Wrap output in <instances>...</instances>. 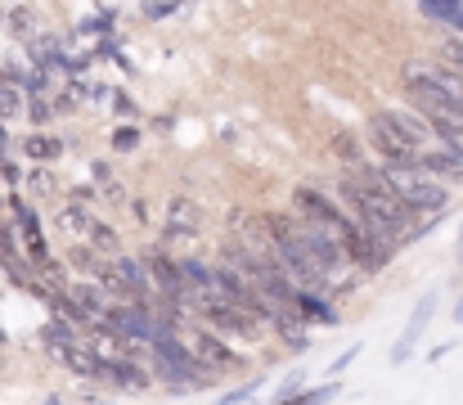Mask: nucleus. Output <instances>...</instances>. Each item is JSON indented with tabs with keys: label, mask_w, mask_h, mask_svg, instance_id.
Listing matches in <instances>:
<instances>
[{
	"label": "nucleus",
	"mask_w": 463,
	"mask_h": 405,
	"mask_svg": "<svg viewBox=\"0 0 463 405\" xmlns=\"http://www.w3.org/2000/svg\"><path fill=\"white\" fill-rule=\"evenodd\" d=\"M333 397H337V388L328 383V388H315V392L302 388V392H293V397H284V401H275V405H328Z\"/></svg>",
	"instance_id": "nucleus-15"
},
{
	"label": "nucleus",
	"mask_w": 463,
	"mask_h": 405,
	"mask_svg": "<svg viewBox=\"0 0 463 405\" xmlns=\"http://www.w3.org/2000/svg\"><path fill=\"white\" fill-rule=\"evenodd\" d=\"M414 167H423L432 180H441V185H459L463 180V149H419V158H414Z\"/></svg>",
	"instance_id": "nucleus-4"
},
{
	"label": "nucleus",
	"mask_w": 463,
	"mask_h": 405,
	"mask_svg": "<svg viewBox=\"0 0 463 405\" xmlns=\"http://www.w3.org/2000/svg\"><path fill=\"white\" fill-rule=\"evenodd\" d=\"M369 144L383 153V162H414V158H419V153H414L401 135L392 131L383 118H373V122H369Z\"/></svg>",
	"instance_id": "nucleus-7"
},
{
	"label": "nucleus",
	"mask_w": 463,
	"mask_h": 405,
	"mask_svg": "<svg viewBox=\"0 0 463 405\" xmlns=\"http://www.w3.org/2000/svg\"><path fill=\"white\" fill-rule=\"evenodd\" d=\"M41 338H45V347H63V342H77V338H72V324H68V320H50V324L41 329Z\"/></svg>",
	"instance_id": "nucleus-17"
},
{
	"label": "nucleus",
	"mask_w": 463,
	"mask_h": 405,
	"mask_svg": "<svg viewBox=\"0 0 463 405\" xmlns=\"http://www.w3.org/2000/svg\"><path fill=\"white\" fill-rule=\"evenodd\" d=\"M14 217H18V226H23V235H27V253H32L36 262H45V257H50V248H45L41 226H36V212H32L23 198H14Z\"/></svg>",
	"instance_id": "nucleus-9"
},
{
	"label": "nucleus",
	"mask_w": 463,
	"mask_h": 405,
	"mask_svg": "<svg viewBox=\"0 0 463 405\" xmlns=\"http://www.w3.org/2000/svg\"><path fill=\"white\" fill-rule=\"evenodd\" d=\"M86 235H90L95 253H118V235H113L104 221H90V230H86Z\"/></svg>",
	"instance_id": "nucleus-16"
},
{
	"label": "nucleus",
	"mask_w": 463,
	"mask_h": 405,
	"mask_svg": "<svg viewBox=\"0 0 463 405\" xmlns=\"http://www.w3.org/2000/svg\"><path fill=\"white\" fill-rule=\"evenodd\" d=\"M302 383H307V374H288V379H284V388L275 392V401H284V397H293V392H302Z\"/></svg>",
	"instance_id": "nucleus-22"
},
{
	"label": "nucleus",
	"mask_w": 463,
	"mask_h": 405,
	"mask_svg": "<svg viewBox=\"0 0 463 405\" xmlns=\"http://www.w3.org/2000/svg\"><path fill=\"white\" fill-rule=\"evenodd\" d=\"M459 262H463V253H459Z\"/></svg>",
	"instance_id": "nucleus-28"
},
{
	"label": "nucleus",
	"mask_w": 463,
	"mask_h": 405,
	"mask_svg": "<svg viewBox=\"0 0 463 405\" xmlns=\"http://www.w3.org/2000/svg\"><path fill=\"white\" fill-rule=\"evenodd\" d=\"M5 144H9V131H5V127H0V149H5Z\"/></svg>",
	"instance_id": "nucleus-25"
},
{
	"label": "nucleus",
	"mask_w": 463,
	"mask_h": 405,
	"mask_svg": "<svg viewBox=\"0 0 463 405\" xmlns=\"http://www.w3.org/2000/svg\"><path fill=\"white\" fill-rule=\"evenodd\" d=\"M360 352H364V342H355V347H346L342 356H333V365H328V374H342V370H346V365H351V361H355Z\"/></svg>",
	"instance_id": "nucleus-21"
},
{
	"label": "nucleus",
	"mask_w": 463,
	"mask_h": 405,
	"mask_svg": "<svg viewBox=\"0 0 463 405\" xmlns=\"http://www.w3.org/2000/svg\"><path fill=\"white\" fill-rule=\"evenodd\" d=\"M203 226V207L194 203V198H175L171 207H166V230H198Z\"/></svg>",
	"instance_id": "nucleus-11"
},
{
	"label": "nucleus",
	"mask_w": 463,
	"mask_h": 405,
	"mask_svg": "<svg viewBox=\"0 0 463 405\" xmlns=\"http://www.w3.org/2000/svg\"><path fill=\"white\" fill-rule=\"evenodd\" d=\"M450 23H455V27H459V32H463V9H459V14H455V18H450Z\"/></svg>",
	"instance_id": "nucleus-24"
},
{
	"label": "nucleus",
	"mask_w": 463,
	"mask_h": 405,
	"mask_svg": "<svg viewBox=\"0 0 463 405\" xmlns=\"http://www.w3.org/2000/svg\"><path fill=\"white\" fill-rule=\"evenodd\" d=\"M437 288L432 293H423L419 297V306H414V315L405 320V333L396 338V347H392V365H410L414 361V347H419V338L428 333V324H432V315H437Z\"/></svg>",
	"instance_id": "nucleus-2"
},
{
	"label": "nucleus",
	"mask_w": 463,
	"mask_h": 405,
	"mask_svg": "<svg viewBox=\"0 0 463 405\" xmlns=\"http://www.w3.org/2000/svg\"><path fill=\"white\" fill-rule=\"evenodd\" d=\"M293 207H298V217L302 221H310V226H319V230H328L333 239L346 230V221H351V212L346 207H337L328 194H319V189H310V185H302L298 194H293Z\"/></svg>",
	"instance_id": "nucleus-1"
},
{
	"label": "nucleus",
	"mask_w": 463,
	"mask_h": 405,
	"mask_svg": "<svg viewBox=\"0 0 463 405\" xmlns=\"http://www.w3.org/2000/svg\"><path fill=\"white\" fill-rule=\"evenodd\" d=\"M72 302L86 311V320L104 315V293H99V288H86V284H77V288H72Z\"/></svg>",
	"instance_id": "nucleus-13"
},
{
	"label": "nucleus",
	"mask_w": 463,
	"mask_h": 405,
	"mask_svg": "<svg viewBox=\"0 0 463 405\" xmlns=\"http://www.w3.org/2000/svg\"><path fill=\"white\" fill-rule=\"evenodd\" d=\"M455 324H463V297L455 302Z\"/></svg>",
	"instance_id": "nucleus-23"
},
{
	"label": "nucleus",
	"mask_w": 463,
	"mask_h": 405,
	"mask_svg": "<svg viewBox=\"0 0 463 405\" xmlns=\"http://www.w3.org/2000/svg\"><path fill=\"white\" fill-rule=\"evenodd\" d=\"M378 118H383V122H387L392 131L401 135V140H405V144H410L414 153L432 144V131H428V122H423V113H410V109H383Z\"/></svg>",
	"instance_id": "nucleus-5"
},
{
	"label": "nucleus",
	"mask_w": 463,
	"mask_h": 405,
	"mask_svg": "<svg viewBox=\"0 0 463 405\" xmlns=\"http://www.w3.org/2000/svg\"><path fill=\"white\" fill-rule=\"evenodd\" d=\"M0 338H5V329H0Z\"/></svg>",
	"instance_id": "nucleus-27"
},
{
	"label": "nucleus",
	"mask_w": 463,
	"mask_h": 405,
	"mask_svg": "<svg viewBox=\"0 0 463 405\" xmlns=\"http://www.w3.org/2000/svg\"><path fill=\"white\" fill-rule=\"evenodd\" d=\"M104 379H113V383H122V388H149V374L140 370V365H131L127 356H113V361H104V370H99Z\"/></svg>",
	"instance_id": "nucleus-10"
},
{
	"label": "nucleus",
	"mask_w": 463,
	"mask_h": 405,
	"mask_svg": "<svg viewBox=\"0 0 463 405\" xmlns=\"http://www.w3.org/2000/svg\"><path fill=\"white\" fill-rule=\"evenodd\" d=\"M293 306H298V315L307 320V324H324V329H333V324H342V315L315 293V288H302L298 297H293Z\"/></svg>",
	"instance_id": "nucleus-8"
},
{
	"label": "nucleus",
	"mask_w": 463,
	"mask_h": 405,
	"mask_svg": "<svg viewBox=\"0 0 463 405\" xmlns=\"http://www.w3.org/2000/svg\"><path fill=\"white\" fill-rule=\"evenodd\" d=\"M194 356H198V365L207 370V374H225V370H234L239 365V356L212 333V329H203L198 333V347H194Z\"/></svg>",
	"instance_id": "nucleus-6"
},
{
	"label": "nucleus",
	"mask_w": 463,
	"mask_h": 405,
	"mask_svg": "<svg viewBox=\"0 0 463 405\" xmlns=\"http://www.w3.org/2000/svg\"><path fill=\"white\" fill-rule=\"evenodd\" d=\"M136 144H140V131H136V127H118V131H113V149H118V153H131Z\"/></svg>",
	"instance_id": "nucleus-19"
},
{
	"label": "nucleus",
	"mask_w": 463,
	"mask_h": 405,
	"mask_svg": "<svg viewBox=\"0 0 463 405\" xmlns=\"http://www.w3.org/2000/svg\"><path fill=\"white\" fill-rule=\"evenodd\" d=\"M86 405H109V401H95V397H90V401H86Z\"/></svg>",
	"instance_id": "nucleus-26"
},
{
	"label": "nucleus",
	"mask_w": 463,
	"mask_h": 405,
	"mask_svg": "<svg viewBox=\"0 0 463 405\" xmlns=\"http://www.w3.org/2000/svg\"><path fill=\"white\" fill-rule=\"evenodd\" d=\"M423 9L450 23V18H455V14H459V9H463V0H423Z\"/></svg>",
	"instance_id": "nucleus-18"
},
{
	"label": "nucleus",
	"mask_w": 463,
	"mask_h": 405,
	"mask_svg": "<svg viewBox=\"0 0 463 405\" xmlns=\"http://www.w3.org/2000/svg\"><path fill=\"white\" fill-rule=\"evenodd\" d=\"M446 68H450V72H459V77H463V36H455V41H446Z\"/></svg>",
	"instance_id": "nucleus-20"
},
{
	"label": "nucleus",
	"mask_w": 463,
	"mask_h": 405,
	"mask_svg": "<svg viewBox=\"0 0 463 405\" xmlns=\"http://www.w3.org/2000/svg\"><path fill=\"white\" fill-rule=\"evenodd\" d=\"M23 91L14 86V82H0V122H9V118H18L23 113Z\"/></svg>",
	"instance_id": "nucleus-14"
},
{
	"label": "nucleus",
	"mask_w": 463,
	"mask_h": 405,
	"mask_svg": "<svg viewBox=\"0 0 463 405\" xmlns=\"http://www.w3.org/2000/svg\"><path fill=\"white\" fill-rule=\"evenodd\" d=\"M23 153H27V158H32V162H50V158H59V153H63V140H59V135H27V140H23Z\"/></svg>",
	"instance_id": "nucleus-12"
},
{
	"label": "nucleus",
	"mask_w": 463,
	"mask_h": 405,
	"mask_svg": "<svg viewBox=\"0 0 463 405\" xmlns=\"http://www.w3.org/2000/svg\"><path fill=\"white\" fill-rule=\"evenodd\" d=\"M145 270H149V279L157 284V293H162L166 302H175L180 311L189 306V288H184V275H180V262H166L162 253H149V262H145Z\"/></svg>",
	"instance_id": "nucleus-3"
}]
</instances>
